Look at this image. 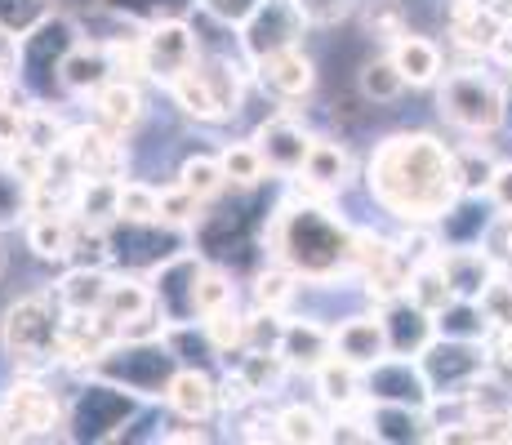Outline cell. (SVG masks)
<instances>
[{"label":"cell","mask_w":512,"mask_h":445,"mask_svg":"<svg viewBox=\"0 0 512 445\" xmlns=\"http://www.w3.org/2000/svg\"><path fill=\"white\" fill-rule=\"evenodd\" d=\"M67 152L81 178H121L125 170V143L121 134H112L107 125H90V130H76L67 138Z\"/></svg>","instance_id":"obj_9"},{"label":"cell","mask_w":512,"mask_h":445,"mask_svg":"<svg viewBox=\"0 0 512 445\" xmlns=\"http://www.w3.org/2000/svg\"><path fill=\"white\" fill-rule=\"evenodd\" d=\"M383 325H388V343L397 356H410V348H428L432 343V312L419 308L415 299L392 303Z\"/></svg>","instance_id":"obj_21"},{"label":"cell","mask_w":512,"mask_h":445,"mask_svg":"<svg viewBox=\"0 0 512 445\" xmlns=\"http://www.w3.org/2000/svg\"><path fill=\"white\" fill-rule=\"evenodd\" d=\"M228 303H232V285H228V276L214 272V267H201V272H196V312L210 316V312L228 308Z\"/></svg>","instance_id":"obj_35"},{"label":"cell","mask_w":512,"mask_h":445,"mask_svg":"<svg viewBox=\"0 0 512 445\" xmlns=\"http://www.w3.org/2000/svg\"><path fill=\"white\" fill-rule=\"evenodd\" d=\"M58 428V401L54 392H45L41 383L23 379L9 388L5 397V428H0V441L5 437H45V432Z\"/></svg>","instance_id":"obj_8"},{"label":"cell","mask_w":512,"mask_h":445,"mask_svg":"<svg viewBox=\"0 0 512 445\" xmlns=\"http://www.w3.org/2000/svg\"><path fill=\"white\" fill-rule=\"evenodd\" d=\"M348 152L343 147H334V143H312V152H308V161H303V183H312V187H321V192H334V187H343L348 183Z\"/></svg>","instance_id":"obj_25"},{"label":"cell","mask_w":512,"mask_h":445,"mask_svg":"<svg viewBox=\"0 0 512 445\" xmlns=\"http://www.w3.org/2000/svg\"><path fill=\"white\" fill-rule=\"evenodd\" d=\"M18 49H23V41H18L14 32H5V27H0V72H5V76L18 72Z\"/></svg>","instance_id":"obj_44"},{"label":"cell","mask_w":512,"mask_h":445,"mask_svg":"<svg viewBox=\"0 0 512 445\" xmlns=\"http://www.w3.org/2000/svg\"><path fill=\"white\" fill-rule=\"evenodd\" d=\"M94 116L98 125H107L112 134H130L134 125L143 121V98L139 89H134L125 76H112V81H103L94 89Z\"/></svg>","instance_id":"obj_15"},{"label":"cell","mask_w":512,"mask_h":445,"mask_svg":"<svg viewBox=\"0 0 512 445\" xmlns=\"http://www.w3.org/2000/svg\"><path fill=\"white\" fill-rule=\"evenodd\" d=\"M481 312H486V321L495 325V330H512V285L508 281H490L486 290H481Z\"/></svg>","instance_id":"obj_39"},{"label":"cell","mask_w":512,"mask_h":445,"mask_svg":"<svg viewBox=\"0 0 512 445\" xmlns=\"http://www.w3.org/2000/svg\"><path fill=\"white\" fill-rule=\"evenodd\" d=\"M205 9H210L219 23H236V27H241L245 18L259 9V0H205Z\"/></svg>","instance_id":"obj_42"},{"label":"cell","mask_w":512,"mask_h":445,"mask_svg":"<svg viewBox=\"0 0 512 445\" xmlns=\"http://www.w3.org/2000/svg\"><path fill=\"white\" fill-rule=\"evenodd\" d=\"M18 143H27V107H18L9 98V103H0V147L14 152Z\"/></svg>","instance_id":"obj_41"},{"label":"cell","mask_w":512,"mask_h":445,"mask_svg":"<svg viewBox=\"0 0 512 445\" xmlns=\"http://www.w3.org/2000/svg\"><path fill=\"white\" fill-rule=\"evenodd\" d=\"M272 428H277L281 441H326L330 437V432H326L330 423H321L317 414L303 410V405H290V410H281Z\"/></svg>","instance_id":"obj_34"},{"label":"cell","mask_w":512,"mask_h":445,"mask_svg":"<svg viewBox=\"0 0 512 445\" xmlns=\"http://www.w3.org/2000/svg\"><path fill=\"white\" fill-rule=\"evenodd\" d=\"M219 161H223V174H228V183H236V187H254L263 174H268V165H263V156H259V147H254V143L228 147Z\"/></svg>","instance_id":"obj_32"},{"label":"cell","mask_w":512,"mask_h":445,"mask_svg":"<svg viewBox=\"0 0 512 445\" xmlns=\"http://www.w3.org/2000/svg\"><path fill=\"white\" fill-rule=\"evenodd\" d=\"M72 45H76V27L54 14L23 36V49H18V81H23L27 94H45V89L58 81V67H63Z\"/></svg>","instance_id":"obj_5"},{"label":"cell","mask_w":512,"mask_h":445,"mask_svg":"<svg viewBox=\"0 0 512 445\" xmlns=\"http://www.w3.org/2000/svg\"><path fill=\"white\" fill-rule=\"evenodd\" d=\"M165 401H170V410L183 414V419H205V414L214 410V401H219V392H214V383L205 379L201 370H179L165 383Z\"/></svg>","instance_id":"obj_23"},{"label":"cell","mask_w":512,"mask_h":445,"mask_svg":"<svg viewBox=\"0 0 512 445\" xmlns=\"http://www.w3.org/2000/svg\"><path fill=\"white\" fill-rule=\"evenodd\" d=\"M5 267H9V259H5V250H0V276H5Z\"/></svg>","instance_id":"obj_46"},{"label":"cell","mask_w":512,"mask_h":445,"mask_svg":"<svg viewBox=\"0 0 512 445\" xmlns=\"http://www.w3.org/2000/svg\"><path fill=\"white\" fill-rule=\"evenodd\" d=\"M170 94H174V103H179L187 116H196V121H223V116H228V107H223L219 94H214L210 76L201 72V63H196L192 72H183L179 81L170 85Z\"/></svg>","instance_id":"obj_24"},{"label":"cell","mask_w":512,"mask_h":445,"mask_svg":"<svg viewBox=\"0 0 512 445\" xmlns=\"http://www.w3.org/2000/svg\"><path fill=\"white\" fill-rule=\"evenodd\" d=\"M9 98H14V76L0 72V103H9Z\"/></svg>","instance_id":"obj_45"},{"label":"cell","mask_w":512,"mask_h":445,"mask_svg":"<svg viewBox=\"0 0 512 445\" xmlns=\"http://www.w3.org/2000/svg\"><path fill=\"white\" fill-rule=\"evenodd\" d=\"M54 14V0H0V27L23 41L32 27H41Z\"/></svg>","instance_id":"obj_31"},{"label":"cell","mask_w":512,"mask_h":445,"mask_svg":"<svg viewBox=\"0 0 512 445\" xmlns=\"http://www.w3.org/2000/svg\"><path fill=\"white\" fill-rule=\"evenodd\" d=\"M259 81L281 98H303L317 85V67H312V58L303 54L299 45H290V49H277V54L259 58Z\"/></svg>","instance_id":"obj_13"},{"label":"cell","mask_w":512,"mask_h":445,"mask_svg":"<svg viewBox=\"0 0 512 445\" xmlns=\"http://www.w3.org/2000/svg\"><path fill=\"white\" fill-rule=\"evenodd\" d=\"M152 308H156V290H147L143 281H112L107 303H103V312L116 321V330H121L125 321H134L139 312H152Z\"/></svg>","instance_id":"obj_27"},{"label":"cell","mask_w":512,"mask_h":445,"mask_svg":"<svg viewBox=\"0 0 512 445\" xmlns=\"http://www.w3.org/2000/svg\"><path fill=\"white\" fill-rule=\"evenodd\" d=\"M205 334H210V343H214V348H223V352L245 348V316H236L228 308L210 312V316H205Z\"/></svg>","instance_id":"obj_37"},{"label":"cell","mask_w":512,"mask_h":445,"mask_svg":"<svg viewBox=\"0 0 512 445\" xmlns=\"http://www.w3.org/2000/svg\"><path fill=\"white\" fill-rule=\"evenodd\" d=\"M290 299H294L290 272H263L259 285H254V308H263V312H281Z\"/></svg>","instance_id":"obj_40"},{"label":"cell","mask_w":512,"mask_h":445,"mask_svg":"<svg viewBox=\"0 0 512 445\" xmlns=\"http://www.w3.org/2000/svg\"><path fill=\"white\" fill-rule=\"evenodd\" d=\"M508 254H512V227H508Z\"/></svg>","instance_id":"obj_47"},{"label":"cell","mask_w":512,"mask_h":445,"mask_svg":"<svg viewBox=\"0 0 512 445\" xmlns=\"http://www.w3.org/2000/svg\"><path fill=\"white\" fill-rule=\"evenodd\" d=\"M143 67L152 81L174 85L183 72L196 67V36L183 18H161V23L147 27L143 36Z\"/></svg>","instance_id":"obj_7"},{"label":"cell","mask_w":512,"mask_h":445,"mask_svg":"<svg viewBox=\"0 0 512 445\" xmlns=\"http://www.w3.org/2000/svg\"><path fill=\"white\" fill-rule=\"evenodd\" d=\"M437 263H441V272H446L455 299H481V290L495 281V263L481 250H472V245H450V250L437 254Z\"/></svg>","instance_id":"obj_14"},{"label":"cell","mask_w":512,"mask_h":445,"mask_svg":"<svg viewBox=\"0 0 512 445\" xmlns=\"http://www.w3.org/2000/svg\"><path fill=\"white\" fill-rule=\"evenodd\" d=\"M441 116L468 134H490L504 121V89L481 72H450L441 85Z\"/></svg>","instance_id":"obj_4"},{"label":"cell","mask_w":512,"mask_h":445,"mask_svg":"<svg viewBox=\"0 0 512 445\" xmlns=\"http://www.w3.org/2000/svg\"><path fill=\"white\" fill-rule=\"evenodd\" d=\"M428 379H423V370L406 361V356H397V361H374L370 374H366V397L374 401H388V405H410V410H419V405H428Z\"/></svg>","instance_id":"obj_11"},{"label":"cell","mask_w":512,"mask_h":445,"mask_svg":"<svg viewBox=\"0 0 512 445\" xmlns=\"http://www.w3.org/2000/svg\"><path fill=\"white\" fill-rule=\"evenodd\" d=\"M161 223V192L147 183H125L116 192V223Z\"/></svg>","instance_id":"obj_28"},{"label":"cell","mask_w":512,"mask_h":445,"mask_svg":"<svg viewBox=\"0 0 512 445\" xmlns=\"http://www.w3.org/2000/svg\"><path fill=\"white\" fill-rule=\"evenodd\" d=\"M32 214V183H23L9 165H0V227Z\"/></svg>","instance_id":"obj_33"},{"label":"cell","mask_w":512,"mask_h":445,"mask_svg":"<svg viewBox=\"0 0 512 445\" xmlns=\"http://www.w3.org/2000/svg\"><path fill=\"white\" fill-rule=\"evenodd\" d=\"M277 241L285 259L308 276H330L343 263H352V232L343 223H334L326 210H317V205H303L290 219H281Z\"/></svg>","instance_id":"obj_2"},{"label":"cell","mask_w":512,"mask_h":445,"mask_svg":"<svg viewBox=\"0 0 512 445\" xmlns=\"http://www.w3.org/2000/svg\"><path fill=\"white\" fill-rule=\"evenodd\" d=\"M0 339H5V352L14 356L18 370L41 374L58 361V316H54V294L41 299V294H27L0 321Z\"/></svg>","instance_id":"obj_3"},{"label":"cell","mask_w":512,"mask_h":445,"mask_svg":"<svg viewBox=\"0 0 512 445\" xmlns=\"http://www.w3.org/2000/svg\"><path fill=\"white\" fill-rule=\"evenodd\" d=\"M179 183L187 192L201 196V201H210V196H219L228 187V174H223V161H214V156H187L179 170Z\"/></svg>","instance_id":"obj_30"},{"label":"cell","mask_w":512,"mask_h":445,"mask_svg":"<svg viewBox=\"0 0 512 445\" xmlns=\"http://www.w3.org/2000/svg\"><path fill=\"white\" fill-rule=\"evenodd\" d=\"M27 245L41 259H67V250H72V223L63 214H36L27 223Z\"/></svg>","instance_id":"obj_26"},{"label":"cell","mask_w":512,"mask_h":445,"mask_svg":"<svg viewBox=\"0 0 512 445\" xmlns=\"http://www.w3.org/2000/svg\"><path fill=\"white\" fill-rule=\"evenodd\" d=\"M455 170H459V187L477 192V187H490L499 165L490 161V156H477V147H464V152H455Z\"/></svg>","instance_id":"obj_38"},{"label":"cell","mask_w":512,"mask_h":445,"mask_svg":"<svg viewBox=\"0 0 512 445\" xmlns=\"http://www.w3.org/2000/svg\"><path fill=\"white\" fill-rule=\"evenodd\" d=\"M303 32H308V14H303L299 0H259V9L241 23V45L259 63L277 49L299 45Z\"/></svg>","instance_id":"obj_6"},{"label":"cell","mask_w":512,"mask_h":445,"mask_svg":"<svg viewBox=\"0 0 512 445\" xmlns=\"http://www.w3.org/2000/svg\"><path fill=\"white\" fill-rule=\"evenodd\" d=\"M201 196L187 192V187H170V192H161V223L165 227H183V223H196L201 219Z\"/></svg>","instance_id":"obj_36"},{"label":"cell","mask_w":512,"mask_h":445,"mask_svg":"<svg viewBox=\"0 0 512 445\" xmlns=\"http://www.w3.org/2000/svg\"><path fill=\"white\" fill-rule=\"evenodd\" d=\"M361 94L370 98V103H397L401 94H406V76L397 72V63L388 58H374V63L361 67Z\"/></svg>","instance_id":"obj_29"},{"label":"cell","mask_w":512,"mask_h":445,"mask_svg":"<svg viewBox=\"0 0 512 445\" xmlns=\"http://www.w3.org/2000/svg\"><path fill=\"white\" fill-rule=\"evenodd\" d=\"M370 192L397 219L432 223L446 219V210L459 201L464 187H459L455 152H446L432 134H397L374 147Z\"/></svg>","instance_id":"obj_1"},{"label":"cell","mask_w":512,"mask_h":445,"mask_svg":"<svg viewBox=\"0 0 512 445\" xmlns=\"http://www.w3.org/2000/svg\"><path fill=\"white\" fill-rule=\"evenodd\" d=\"M277 352H281L285 365H294V370H312V374H317L321 365L334 356V330H321V325H312V321L285 325Z\"/></svg>","instance_id":"obj_17"},{"label":"cell","mask_w":512,"mask_h":445,"mask_svg":"<svg viewBox=\"0 0 512 445\" xmlns=\"http://www.w3.org/2000/svg\"><path fill=\"white\" fill-rule=\"evenodd\" d=\"M107 290H112V276L103 267H72L63 276V285L54 290V299L67 312H103Z\"/></svg>","instance_id":"obj_19"},{"label":"cell","mask_w":512,"mask_h":445,"mask_svg":"<svg viewBox=\"0 0 512 445\" xmlns=\"http://www.w3.org/2000/svg\"><path fill=\"white\" fill-rule=\"evenodd\" d=\"M419 370H423V379H428V388H441V383H446L455 397H468L477 374H481V356L472 343H432V348L423 352Z\"/></svg>","instance_id":"obj_10"},{"label":"cell","mask_w":512,"mask_h":445,"mask_svg":"<svg viewBox=\"0 0 512 445\" xmlns=\"http://www.w3.org/2000/svg\"><path fill=\"white\" fill-rule=\"evenodd\" d=\"M490 196H495L499 210L512 214V165H499L495 178H490Z\"/></svg>","instance_id":"obj_43"},{"label":"cell","mask_w":512,"mask_h":445,"mask_svg":"<svg viewBox=\"0 0 512 445\" xmlns=\"http://www.w3.org/2000/svg\"><path fill=\"white\" fill-rule=\"evenodd\" d=\"M334 352L348 356V361H357L361 370H370L374 361H383V356L392 352L388 325L370 321V316H352V321H343L339 330H334Z\"/></svg>","instance_id":"obj_16"},{"label":"cell","mask_w":512,"mask_h":445,"mask_svg":"<svg viewBox=\"0 0 512 445\" xmlns=\"http://www.w3.org/2000/svg\"><path fill=\"white\" fill-rule=\"evenodd\" d=\"M392 63L406 76V85H432L441 76V49L428 36H397L392 41Z\"/></svg>","instance_id":"obj_22"},{"label":"cell","mask_w":512,"mask_h":445,"mask_svg":"<svg viewBox=\"0 0 512 445\" xmlns=\"http://www.w3.org/2000/svg\"><path fill=\"white\" fill-rule=\"evenodd\" d=\"M254 147H259L263 165H268L272 174L294 178V174L303 170V161H308L312 138L303 134L294 121H285V116H277V121H268V125L259 130V138H254Z\"/></svg>","instance_id":"obj_12"},{"label":"cell","mask_w":512,"mask_h":445,"mask_svg":"<svg viewBox=\"0 0 512 445\" xmlns=\"http://www.w3.org/2000/svg\"><path fill=\"white\" fill-rule=\"evenodd\" d=\"M112 54H107V45H81L76 41L67 49L63 67H58V81L67 89H76V94H85V89H98L103 81H112Z\"/></svg>","instance_id":"obj_18"},{"label":"cell","mask_w":512,"mask_h":445,"mask_svg":"<svg viewBox=\"0 0 512 445\" xmlns=\"http://www.w3.org/2000/svg\"><path fill=\"white\" fill-rule=\"evenodd\" d=\"M317 388H321V397H326L334 410H357L361 392H366V374H361L357 361H348V356L334 352L330 361L317 370Z\"/></svg>","instance_id":"obj_20"}]
</instances>
